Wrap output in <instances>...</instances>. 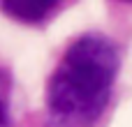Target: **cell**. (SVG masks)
I'll use <instances>...</instances> for the list:
<instances>
[{"label": "cell", "mask_w": 132, "mask_h": 127, "mask_svg": "<svg viewBox=\"0 0 132 127\" xmlns=\"http://www.w3.org/2000/svg\"><path fill=\"white\" fill-rule=\"evenodd\" d=\"M118 65V46L107 35L90 32L74 39L46 86V109L53 125H93L109 104Z\"/></svg>", "instance_id": "obj_1"}, {"label": "cell", "mask_w": 132, "mask_h": 127, "mask_svg": "<svg viewBox=\"0 0 132 127\" xmlns=\"http://www.w3.org/2000/svg\"><path fill=\"white\" fill-rule=\"evenodd\" d=\"M0 9L16 21L37 23L56 9V0H5L0 2Z\"/></svg>", "instance_id": "obj_2"}, {"label": "cell", "mask_w": 132, "mask_h": 127, "mask_svg": "<svg viewBox=\"0 0 132 127\" xmlns=\"http://www.w3.org/2000/svg\"><path fill=\"white\" fill-rule=\"evenodd\" d=\"M0 127H12L9 125V113H7V104L0 95Z\"/></svg>", "instance_id": "obj_3"}]
</instances>
